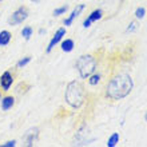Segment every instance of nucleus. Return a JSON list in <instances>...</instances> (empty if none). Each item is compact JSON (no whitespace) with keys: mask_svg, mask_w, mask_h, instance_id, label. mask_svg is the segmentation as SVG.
Returning a JSON list of instances; mask_svg holds the SVG:
<instances>
[{"mask_svg":"<svg viewBox=\"0 0 147 147\" xmlns=\"http://www.w3.org/2000/svg\"><path fill=\"white\" fill-rule=\"evenodd\" d=\"M134 88V80L130 74L120 72L110 79L106 87V96L111 100H120L130 95Z\"/></svg>","mask_w":147,"mask_h":147,"instance_id":"obj_1","label":"nucleus"},{"mask_svg":"<svg viewBox=\"0 0 147 147\" xmlns=\"http://www.w3.org/2000/svg\"><path fill=\"white\" fill-rule=\"evenodd\" d=\"M64 100L71 109L79 110L84 105L86 100V90L84 86L79 80H72L66 86L64 90Z\"/></svg>","mask_w":147,"mask_h":147,"instance_id":"obj_2","label":"nucleus"},{"mask_svg":"<svg viewBox=\"0 0 147 147\" xmlns=\"http://www.w3.org/2000/svg\"><path fill=\"white\" fill-rule=\"evenodd\" d=\"M75 67H76L78 72H79V76L82 79H88L96 71L98 62H96V59L94 58V55L84 54L78 58L76 63H75Z\"/></svg>","mask_w":147,"mask_h":147,"instance_id":"obj_3","label":"nucleus"},{"mask_svg":"<svg viewBox=\"0 0 147 147\" xmlns=\"http://www.w3.org/2000/svg\"><path fill=\"white\" fill-rule=\"evenodd\" d=\"M27 19H28V8L22 5V7L16 8L15 11L12 12V15L8 19V24L9 26H19Z\"/></svg>","mask_w":147,"mask_h":147,"instance_id":"obj_4","label":"nucleus"},{"mask_svg":"<svg viewBox=\"0 0 147 147\" xmlns=\"http://www.w3.org/2000/svg\"><path fill=\"white\" fill-rule=\"evenodd\" d=\"M66 34H67V30L64 27L58 28V31L55 32L54 36L51 38L50 43H48V46H47V48H46V52H47V54H51V52H52V50L55 48V46L60 44V42H62L63 39H64Z\"/></svg>","mask_w":147,"mask_h":147,"instance_id":"obj_5","label":"nucleus"},{"mask_svg":"<svg viewBox=\"0 0 147 147\" xmlns=\"http://www.w3.org/2000/svg\"><path fill=\"white\" fill-rule=\"evenodd\" d=\"M39 138V128L38 127H32L30 130L24 132L23 135V144L26 147H32L36 143V140Z\"/></svg>","mask_w":147,"mask_h":147,"instance_id":"obj_6","label":"nucleus"},{"mask_svg":"<svg viewBox=\"0 0 147 147\" xmlns=\"http://www.w3.org/2000/svg\"><path fill=\"white\" fill-rule=\"evenodd\" d=\"M13 74L11 71H4L0 75V90L1 91H9V88L13 84Z\"/></svg>","mask_w":147,"mask_h":147,"instance_id":"obj_7","label":"nucleus"},{"mask_svg":"<svg viewBox=\"0 0 147 147\" xmlns=\"http://www.w3.org/2000/svg\"><path fill=\"white\" fill-rule=\"evenodd\" d=\"M84 8H86L84 4H78L76 7L74 8L72 11H71L70 15H68V16L66 18V19H64V22H63V23H64V26H66V27H70V26H72L74 20L76 19L78 16H79V15L82 13V12L84 11Z\"/></svg>","mask_w":147,"mask_h":147,"instance_id":"obj_8","label":"nucleus"},{"mask_svg":"<svg viewBox=\"0 0 147 147\" xmlns=\"http://www.w3.org/2000/svg\"><path fill=\"white\" fill-rule=\"evenodd\" d=\"M102 16H103V11H102V9H99V8H98V9H94V11L88 15V18L84 19V22H83V27L84 28L91 27V24L95 23V22H98V20H100Z\"/></svg>","mask_w":147,"mask_h":147,"instance_id":"obj_9","label":"nucleus"},{"mask_svg":"<svg viewBox=\"0 0 147 147\" xmlns=\"http://www.w3.org/2000/svg\"><path fill=\"white\" fill-rule=\"evenodd\" d=\"M15 106V98L12 95H5V96H1L0 99V107L3 111H9Z\"/></svg>","mask_w":147,"mask_h":147,"instance_id":"obj_10","label":"nucleus"},{"mask_svg":"<svg viewBox=\"0 0 147 147\" xmlns=\"http://www.w3.org/2000/svg\"><path fill=\"white\" fill-rule=\"evenodd\" d=\"M12 40V34L8 30H1L0 31V47L8 46Z\"/></svg>","mask_w":147,"mask_h":147,"instance_id":"obj_11","label":"nucleus"},{"mask_svg":"<svg viewBox=\"0 0 147 147\" xmlns=\"http://www.w3.org/2000/svg\"><path fill=\"white\" fill-rule=\"evenodd\" d=\"M74 47H75V42H74L72 39H63L62 42H60V48H62L63 52H72L74 51Z\"/></svg>","mask_w":147,"mask_h":147,"instance_id":"obj_12","label":"nucleus"},{"mask_svg":"<svg viewBox=\"0 0 147 147\" xmlns=\"http://www.w3.org/2000/svg\"><path fill=\"white\" fill-rule=\"evenodd\" d=\"M119 132H114L111 136L109 138V140H107V143H106V146L107 147H115L116 144L119 143Z\"/></svg>","mask_w":147,"mask_h":147,"instance_id":"obj_13","label":"nucleus"},{"mask_svg":"<svg viewBox=\"0 0 147 147\" xmlns=\"http://www.w3.org/2000/svg\"><path fill=\"white\" fill-rule=\"evenodd\" d=\"M22 36H23L26 40H30L31 39V36L34 35V28L31 27V26H26V27H23V30H22Z\"/></svg>","mask_w":147,"mask_h":147,"instance_id":"obj_14","label":"nucleus"},{"mask_svg":"<svg viewBox=\"0 0 147 147\" xmlns=\"http://www.w3.org/2000/svg\"><path fill=\"white\" fill-rule=\"evenodd\" d=\"M30 62H31V56H24V58H22L20 60H18V63H16V68H18V70L24 68Z\"/></svg>","mask_w":147,"mask_h":147,"instance_id":"obj_15","label":"nucleus"},{"mask_svg":"<svg viewBox=\"0 0 147 147\" xmlns=\"http://www.w3.org/2000/svg\"><path fill=\"white\" fill-rule=\"evenodd\" d=\"M100 82V74H96V72H94L91 76L88 78V83L90 86H96L98 83Z\"/></svg>","mask_w":147,"mask_h":147,"instance_id":"obj_16","label":"nucleus"},{"mask_svg":"<svg viewBox=\"0 0 147 147\" xmlns=\"http://www.w3.org/2000/svg\"><path fill=\"white\" fill-rule=\"evenodd\" d=\"M67 11H68V5H67V4H64V5H60V7H58V8H55V9H54V16L64 15Z\"/></svg>","mask_w":147,"mask_h":147,"instance_id":"obj_17","label":"nucleus"},{"mask_svg":"<svg viewBox=\"0 0 147 147\" xmlns=\"http://www.w3.org/2000/svg\"><path fill=\"white\" fill-rule=\"evenodd\" d=\"M135 18L136 19H143L144 15H146V9H144V7H138L135 9Z\"/></svg>","mask_w":147,"mask_h":147,"instance_id":"obj_18","label":"nucleus"},{"mask_svg":"<svg viewBox=\"0 0 147 147\" xmlns=\"http://www.w3.org/2000/svg\"><path fill=\"white\" fill-rule=\"evenodd\" d=\"M136 30H138V23L134 20V22H131V23L128 24V27H127V30H126V32H127V34H131V32L136 31Z\"/></svg>","mask_w":147,"mask_h":147,"instance_id":"obj_19","label":"nucleus"},{"mask_svg":"<svg viewBox=\"0 0 147 147\" xmlns=\"http://www.w3.org/2000/svg\"><path fill=\"white\" fill-rule=\"evenodd\" d=\"M16 146V140L12 139V140H7L5 143H1L0 147H15Z\"/></svg>","mask_w":147,"mask_h":147,"instance_id":"obj_20","label":"nucleus"},{"mask_svg":"<svg viewBox=\"0 0 147 147\" xmlns=\"http://www.w3.org/2000/svg\"><path fill=\"white\" fill-rule=\"evenodd\" d=\"M39 34H40V35H43V34H46V30H43V28H40V30H39Z\"/></svg>","mask_w":147,"mask_h":147,"instance_id":"obj_21","label":"nucleus"},{"mask_svg":"<svg viewBox=\"0 0 147 147\" xmlns=\"http://www.w3.org/2000/svg\"><path fill=\"white\" fill-rule=\"evenodd\" d=\"M144 120L147 122V112H146V115H144Z\"/></svg>","mask_w":147,"mask_h":147,"instance_id":"obj_22","label":"nucleus"},{"mask_svg":"<svg viewBox=\"0 0 147 147\" xmlns=\"http://www.w3.org/2000/svg\"><path fill=\"white\" fill-rule=\"evenodd\" d=\"M0 99H1V90H0Z\"/></svg>","mask_w":147,"mask_h":147,"instance_id":"obj_23","label":"nucleus"},{"mask_svg":"<svg viewBox=\"0 0 147 147\" xmlns=\"http://www.w3.org/2000/svg\"><path fill=\"white\" fill-rule=\"evenodd\" d=\"M31 1H38V0H31Z\"/></svg>","mask_w":147,"mask_h":147,"instance_id":"obj_24","label":"nucleus"},{"mask_svg":"<svg viewBox=\"0 0 147 147\" xmlns=\"http://www.w3.org/2000/svg\"><path fill=\"white\" fill-rule=\"evenodd\" d=\"M1 1H4V0H0V3H1Z\"/></svg>","mask_w":147,"mask_h":147,"instance_id":"obj_25","label":"nucleus"}]
</instances>
